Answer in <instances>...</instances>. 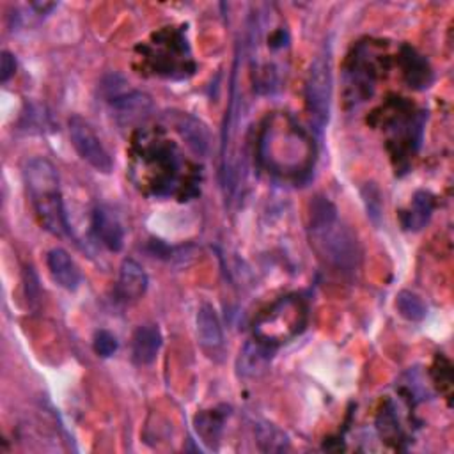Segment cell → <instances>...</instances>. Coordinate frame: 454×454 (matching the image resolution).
<instances>
[{"mask_svg": "<svg viewBox=\"0 0 454 454\" xmlns=\"http://www.w3.org/2000/svg\"><path fill=\"white\" fill-rule=\"evenodd\" d=\"M261 160L280 177H300L314 163L312 144L291 119L273 115L261 137Z\"/></svg>", "mask_w": 454, "mask_h": 454, "instance_id": "cell-2", "label": "cell"}, {"mask_svg": "<svg viewBox=\"0 0 454 454\" xmlns=\"http://www.w3.org/2000/svg\"><path fill=\"white\" fill-rule=\"evenodd\" d=\"M46 264H48L51 278L60 287H64L67 291H74L78 287V284H80L78 266L74 264V261L64 248H60V247L51 248L46 255Z\"/></svg>", "mask_w": 454, "mask_h": 454, "instance_id": "cell-13", "label": "cell"}, {"mask_svg": "<svg viewBox=\"0 0 454 454\" xmlns=\"http://www.w3.org/2000/svg\"><path fill=\"white\" fill-rule=\"evenodd\" d=\"M332 94H333V76L330 57L321 53L317 55L307 73L305 80V105L310 115L312 124L317 129H323L328 124L332 110Z\"/></svg>", "mask_w": 454, "mask_h": 454, "instance_id": "cell-6", "label": "cell"}, {"mask_svg": "<svg viewBox=\"0 0 454 454\" xmlns=\"http://www.w3.org/2000/svg\"><path fill=\"white\" fill-rule=\"evenodd\" d=\"M271 346L261 342V340H250L243 346L238 356V371L241 376H259L266 371L271 360Z\"/></svg>", "mask_w": 454, "mask_h": 454, "instance_id": "cell-14", "label": "cell"}, {"mask_svg": "<svg viewBox=\"0 0 454 454\" xmlns=\"http://www.w3.org/2000/svg\"><path fill=\"white\" fill-rule=\"evenodd\" d=\"M108 99L112 101L117 121L122 124H133L144 119L153 108L151 98L138 90H131V92L110 90Z\"/></svg>", "mask_w": 454, "mask_h": 454, "instance_id": "cell-9", "label": "cell"}, {"mask_svg": "<svg viewBox=\"0 0 454 454\" xmlns=\"http://www.w3.org/2000/svg\"><path fill=\"white\" fill-rule=\"evenodd\" d=\"M291 37L275 4H262L250 14L248 59L255 89L275 92L286 83L291 60Z\"/></svg>", "mask_w": 454, "mask_h": 454, "instance_id": "cell-1", "label": "cell"}, {"mask_svg": "<svg viewBox=\"0 0 454 454\" xmlns=\"http://www.w3.org/2000/svg\"><path fill=\"white\" fill-rule=\"evenodd\" d=\"M92 231L96 238L110 250V252H119L124 245V231L122 225L117 218V215L106 207L99 206L96 207L92 215Z\"/></svg>", "mask_w": 454, "mask_h": 454, "instance_id": "cell-11", "label": "cell"}, {"mask_svg": "<svg viewBox=\"0 0 454 454\" xmlns=\"http://www.w3.org/2000/svg\"><path fill=\"white\" fill-rule=\"evenodd\" d=\"M161 348V332L153 323L137 326L131 337V358L137 365H149L156 360Z\"/></svg>", "mask_w": 454, "mask_h": 454, "instance_id": "cell-10", "label": "cell"}, {"mask_svg": "<svg viewBox=\"0 0 454 454\" xmlns=\"http://www.w3.org/2000/svg\"><path fill=\"white\" fill-rule=\"evenodd\" d=\"M195 424H197V433L204 438V442L213 445V442H216V438L220 436L223 417H218L216 410L215 411H206V413L197 417Z\"/></svg>", "mask_w": 454, "mask_h": 454, "instance_id": "cell-17", "label": "cell"}, {"mask_svg": "<svg viewBox=\"0 0 454 454\" xmlns=\"http://www.w3.org/2000/svg\"><path fill=\"white\" fill-rule=\"evenodd\" d=\"M67 126H69L71 144L80 154V158L85 160L98 172H103V174L112 172L114 161L108 151L105 149V145L101 144L99 137L92 129V126L80 115H73Z\"/></svg>", "mask_w": 454, "mask_h": 454, "instance_id": "cell-7", "label": "cell"}, {"mask_svg": "<svg viewBox=\"0 0 454 454\" xmlns=\"http://www.w3.org/2000/svg\"><path fill=\"white\" fill-rule=\"evenodd\" d=\"M23 181L39 223L53 236H67L69 225L53 163L41 156L30 158L23 168Z\"/></svg>", "mask_w": 454, "mask_h": 454, "instance_id": "cell-4", "label": "cell"}, {"mask_svg": "<svg viewBox=\"0 0 454 454\" xmlns=\"http://www.w3.org/2000/svg\"><path fill=\"white\" fill-rule=\"evenodd\" d=\"M195 323H197V339L200 348L209 355L220 353L223 346V333H222L218 316L209 303H202L199 307Z\"/></svg>", "mask_w": 454, "mask_h": 454, "instance_id": "cell-12", "label": "cell"}, {"mask_svg": "<svg viewBox=\"0 0 454 454\" xmlns=\"http://www.w3.org/2000/svg\"><path fill=\"white\" fill-rule=\"evenodd\" d=\"M16 73V59L11 51L4 50L0 57V80L5 83Z\"/></svg>", "mask_w": 454, "mask_h": 454, "instance_id": "cell-19", "label": "cell"}, {"mask_svg": "<svg viewBox=\"0 0 454 454\" xmlns=\"http://www.w3.org/2000/svg\"><path fill=\"white\" fill-rule=\"evenodd\" d=\"M147 291V275L135 259H124L119 268L115 294L119 301L135 303Z\"/></svg>", "mask_w": 454, "mask_h": 454, "instance_id": "cell-8", "label": "cell"}, {"mask_svg": "<svg viewBox=\"0 0 454 454\" xmlns=\"http://www.w3.org/2000/svg\"><path fill=\"white\" fill-rule=\"evenodd\" d=\"M307 321V309L300 298L287 296L270 307L254 325L255 339L268 344H282L298 335Z\"/></svg>", "mask_w": 454, "mask_h": 454, "instance_id": "cell-5", "label": "cell"}, {"mask_svg": "<svg viewBox=\"0 0 454 454\" xmlns=\"http://www.w3.org/2000/svg\"><path fill=\"white\" fill-rule=\"evenodd\" d=\"M310 243L317 255L340 273H353L358 264V247L353 232L339 220L335 206L317 195L310 202Z\"/></svg>", "mask_w": 454, "mask_h": 454, "instance_id": "cell-3", "label": "cell"}, {"mask_svg": "<svg viewBox=\"0 0 454 454\" xmlns=\"http://www.w3.org/2000/svg\"><path fill=\"white\" fill-rule=\"evenodd\" d=\"M395 309H397V312L404 319L413 321V323L422 321L426 317V314H427V307L422 301V298L419 294L411 293V291H406V289L397 293V296H395Z\"/></svg>", "mask_w": 454, "mask_h": 454, "instance_id": "cell-16", "label": "cell"}, {"mask_svg": "<svg viewBox=\"0 0 454 454\" xmlns=\"http://www.w3.org/2000/svg\"><path fill=\"white\" fill-rule=\"evenodd\" d=\"M92 346H94V351L96 355L103 356V358H108L112 356L117 348H119V342H117V337L108 332V330H98L94 333V339H92Z\"/></svg>", "mask_w": 454, "mask_h": 454, "instance_id": "cell-18", "label": "cell"}, {"mask_svg": "<svg viewBox=\"0 0 454 454\" xmlns=\"http://www.w3.org/2000/svg\"><path fill=\"white\" fill-rule=\"evenodd\" d=\"M433 206H434V202H433L431 193H427V192H417L415 197H413L411 207H410V211L406 213V222H404V225H406L408 229H413V231L422 229V227L427 223V220H429V216H431V213H433Z\"/></svg>", "mask_w": 454, "mask_h": 454, "instance_id": "cell-15", "label": "cell"}]
</instances>
